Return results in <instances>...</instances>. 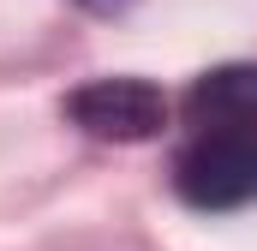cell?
Segmentation results:
<instances>
[{
	"instance_id": "277c9868",
	"label": "cell",
	"mask_w": 257,
	"mask_h": 251,
	"mask_svg": "<svg viewBox=\"0 0 257 251\" xmlns=\"http://www.w3.org/2000/svg\"><path fill=\"white\" fill-rule=\"evenodd\" d=\"M78 6H90V12H126L132 0H78Z\"/></svg>"
},
{
	"instance_id": "6da1fadb",
	"label": "cell",
	"mask_w": 257,
	"mask_h": 251,
	"mask_svg": "<svg viewBox=\"0 0 257 251\" xmlns=\"http://www.w3.org/2000/svg\"><path fill=\"white\" fill-rule=\"evenodd\" d=\"M174 191L192 209H239L257 203V132L209 126L174 162Z\"/></svg>"
},
{
	"instance_id": "7a4b0ae2",
	"label": "cell",
	"mask_w": 257,
	"mask_h": 251,
	"mask_svg": "<svg viewBox=\"0 0 257 251\" xmlns=\"http://www.w3.org/2000/svg\"><path fill=\"white\" fill-rule=\"evenodd\" d=\"M72 126H84L90 138L108 144H144L168 126V96L150 78H90L66 96Z\"/></svg>"
},
{
	"instance_id": "3957f363",
	"label": "cell",
	"mask_w": 257,
	"mask_h": 251,
	"mask_svg": "<svg viewBox=\"0 0 257 251\" xmlns=\"http://www.w3.org/2000/svg\"><path fill=\"white\" fill-rule=\"evenodd\" d=\"M197 126H245L257 132V60H233V66H215L203 72L186 96Z\"/></svg>"
}]
</instances>
